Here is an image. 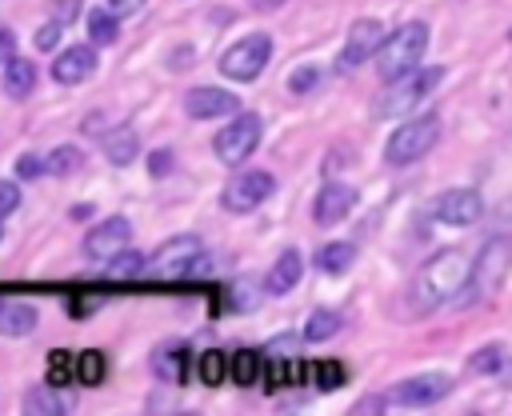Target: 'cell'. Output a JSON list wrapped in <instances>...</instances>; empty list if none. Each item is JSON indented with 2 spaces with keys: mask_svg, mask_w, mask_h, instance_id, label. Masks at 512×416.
I'll return each instance as SVG.
<instances>
[{
  "mask_svg": "<svg viewBox=\"0 0 512 416\" xmlns=\"http://www.w3.org/2000/svg\"><path fill=\"white\" fill-rule=\"evenodd\" d=\"M472 284V260L460 252V248H444L436 256H428L416 276H412V288H408V300L416 312H436L440 304L448 300H460Z\"/></svg>",
  "mask_w": 512,
  "mask_h": 416,
  "instance_id": "obj_1",
  "label": "cell"
},
{
  "mask_svg": "<svg viewBox=\"0 0 512 416\" xmlns=\"http://www.w3.org/2000/svg\"><path fill=\"white\" fill-rule=\"evenodd\" d=\"M36 320H40L36 304L8 300V304L0 308V336H28V332L36 328Z\"/></svg>",
  "mask_w": 512,
  "mask_h": 416,
  "instance_id": "obj_20",
  "label": "cell"
},
{
  "mask_svg": "<svg viewBox=\"0 0 512 416\" xmlns=\"http://www.w3.org/2000/svg\"><path fill=\"white\" fill-rule=\"evenodd\" d=\"M108 376V360H104V352H96V348H84L80 356H76V380L80 384H100Z\"/></svg>",
  "mask_w": 512,
  "mask_h": 416,
  "instance_id": "obj_26",
  "label": "cell"
},
{
  "mask_svg": "<svg viewBox=\"0 0 512 416\" xmlns=\"http://www.w3.org/2000/svg\"><path fill=\"white\" fill-rule=\"evenodd\" d=\"M24 412H32V416H60V412H68V404L52 392V384H40V388H32L24 396Z\"/></svg>",
  "mask_w": 512,
  "mask_h": 416,
  "instance_id": "obj_23",
  "label": "cell"
},
{
  "mask_svg": "<svg viewBox=\"0 0 512 416\" xmlns=\"http://www.w3.org/2000/svg\"><path fill=\"white\" fill-rule=\"evenodd\" d=\"M88 212H92V204H76V208H72V216H76V220H84Z\"/></svg>",
  "mask_w": 512,
  "mask_h": 416,
  "instance_id": "obj_44",
  "label": "cell"
},
{
  "mask_svg": "<svg viewBox=\"0 0 512 416\" xmlns=\"http://www.w3.org/2000/svg\"><path fill=\"white\" fill-rule=\"evenodd\" d=\"M48 364H52V384L68 380V376H72V368H76V360H72L68 352H52V356H48Z\"/></svg>",
  "mask_w": 512,
  "mask_h": 416,
  "instance_id": "obj_36",
  "label": "cell"
},
{
  "mask_svg": "<svg viewBox=\"0 0 512 416\" xmlns=\"http://www.w3.org/2000/svg\"><path fill=\"white\" fill-rule=\"evenodd\" d=\"M260 132H264V120L256 116V112H236L224 128H220V136L212 140L216 144V156L224 160V164H244L252 152H256V144H260Z\"/></svg>",
  "mask_w": 512,
  "mask_h": 416,
  "instance_id": "obj_7",
  "label": "cell"
},
{
  "mask_svg": "<svg viewBox=\"0 0 512 416\" xmlns=\"http://www.w3.org/2000/svg\"><path fill=\"white\" fill-rule=\"evenodd\" d=\"M184 112L192 120H216V116H236L240 112V100L236 92H224V88H192L184 96Z\"/></svg>",
  "mask_w": 512,
  "mask_h": 416,
  "instance_id": "obj_14",
  "label": "cell"
},
{
  "mask_svg": "<svg viewBox=\"0 0 512 416\" xmlns=\"http://www.w3.org/2000/svg\"><path fill=\"white\" fill-rule=\"evenodd\" d=\"M32 84H36V64H32V60H20V56H12V60L4 64V76H0V88H4V96H12V100H24V96L32 92Z\"/></svg>",
  "mask_w": 512,
  "mask_h": 416,
  "instance_id": "obj_19",
  "label": "cell"
},
{
  "mask_svg": "<svg viewBox=\"0 0 512 416\" xmlns=\"http://www.w3.org/2000/svg\"><path fill=\"white\" fill-rule=\"evenodd\" d=\"M284 0H252V8H280Z\"/></svg>",
  "mask_w": 512,
  "mask_h": 416,
  "instance_id": "obj_45",
  "label": "cell"
},
{
  "mask_svg": "<svg viewBox=\"0 0 512 416\" xmlns=\"http://www.w3.org/2000/svg\"><path fill=\"white\" fill-rule=\"evenodd\" d=\"M200 380L204 384H220L224 380V372H228V364H224V352H216V348H208V352H200Z\"/></svg>",
  "mask_w": 512,
  "mask_h": 416,
  "instance_id": "obj_31",
  "label": "cell"
},
{
  "mask_svg": "<svg viewBox=\"0 0 512 416\" xmlns=\"http://www.w3.org/2000/svg\"><path fill=\"white\" fill-rule=\"evenodd\" d=\"M84 132H104V116H88L84 120Z\"/></svg>",
  "mask_w": 512,
  "mask_h": 416,
  "instance_id": "obj_42",
  "label": "cell"
},
{
  "mask_svg": "<svg viewBox=\"0 0 512 416\" xmlns=\"http://www.w3.org/2000/svg\"><path fill=\"white\" fill-rule=\"evenodd\" d=\"M108 8H112L116 16H136V12L144 8V0H108Z\"/></svg>",
  "mask_w": 512,
  "mask_h": 416,
  "instance_id": "obj_40",
  "label": "cell"
},
{
  "mask_svg": "<svg viewBox=\"0 0 512 416\" xmlns=\"http://www.w3.org/2000/svg\"><path fill=\"white\" fill-rule=\"evenodd\" d=\"M452 392V376L444 372H420V376H408L392 388V400L404 404V408H428L436 400H444Z\"/></svg>",
  "mask_w": 512,
  "mask_h": 416,
  "instance_id": "obj_12",
  "label": "cell"
},
{
  "mask_svg": "<svg viewBox=\"0 0 512 416\" xmlns=\"http://www.w3.org/2000/svg\"><path fill=\"white\" fill-rule=\"evenodd\" d=\"M76 8H80V0H56V4H52V20H56V24H68V20L76 16Z\"/></svg>",
  "mask_w": 512,
  "mask_h": 416,
  "instance_id": "obj_37",
  "label": "cell"
},
{
  "mask_svg": "<svg viewBox=\"0 0 512 416\" xmlns=\"http://www.w3.org/2000/svg\"><path fill=\"white\" fill-rule=\"evenodd\" d=\"M120 16L112 12V8H92L88 12V40L96 44V48H104V44H112L116 40V32H120V24H116Z\"/></svg>",
  "mask_w": 512,
  "mask_h": 416,
  "instance_id": "obj_22",
  "label": "cell"
},
{
  "mask_svg": "<svg viewBox=\"0 0 512 416\" xmlns=\"http://www.w3.org/2000/svg\"><path fill=\"white\" fill-rule=\"evenodd\" d=\"M436 140H440V120H436V116L404 120V124L388 136V144H384V160L396 164V168L416 164V160H424V156L436 148Z\"/></svg>",
  "mask_w": 512,
  "mask_h": 416,
  "instance_id": "obj_4",
  "label": "cell"
},
{
  "mask_svg": "<svg viewBox=\"0 0 512 416\" xmlns=\"http://www.w3.org/2000/svg\"><path fill=\"white\" fill-rule=\"evenodd\" d=\"M80 164H84V152L76 144H60V148L48 152V172L52 176H72V172H80Z\"/></svg>",
  "mask_w": 512,
  "mask_h": 416,
  "instance_id": "obj_28",
  "label": "cell"
},
{
  "mask_svg": "<svg viewBox=\"0 0 512 416\" xmlns=\"http://www.w3.org/2000/svg\"><path fill=\"white\" fill-rule=\"evenodd\" d=\"M44 168H48V156H36V152L16 156V176H20V180H36Z\"/></svg>",
  "mask_w": 512,
  "mask_h": 416,
  "instance_id": "obj_32",
  "label": "cell"
},
{
  "mask_svg": "<svg viewBox=\"0 0 512 416\" xmlns=\"http://www.w3.org/2000/svg\"><path fill=\"white\" fill-rule=\"evenodd\" d=\"M352 260H356V244H348V240H332V244H324V248L316 252V268L328 272V276L348 272Z\"/></svg>",
  "mask_w": 512,
  "mask_h": 416,
  "instance_id": "obj_21",
  "label": "cell"
},
{
  "mask_svg": "<svg viewBox=\"0 0 512 416\" xmlns=\"http://www.w3.org/2000/svg\"><path fill=\"white\" fill-rule=\"evenodd\" d=\"M104 156H108V164H116V168H128L136 156H140V136L132 132V128H112V132H104Z\"/></svg>",
  "mask_w": 512,
  "mask_h": 416,
  "instance_id": "obj_18",
  "label": "cell"
},
{
  "mask_svg": "<svg viewBox=\"0 0 512 416\" xmlns=\"http://www.w3.org/2000/svg\"><path fill=\"white\" fill-rule=\"evenodd\" d=\"M356 208V188H348V184H324L320 192H316V204H312V220L320 224V228H332V224H340L348 212Z\"/></svg>",
  "mask_w": 512,
  "mask_h": 416,
  "instance_id": "obj_15",
  "label": "cell"
},
{
  "mask_svg": "<svg viewBox=\"0 0 512 416\" xmlns=\"http://www.w3.org/2000/svg\"><path fill=\"white\" fill-rule=\"evenodd\" d=\"M316 80H320V68H316V64H304V68H296V72L288 76V88H292V92H312Z\"/></svg>",
  "mask_w": 512,
  "mask_h": 416,
  "instance_id": "obj_33",
  "label": "cell"
},
{
  "mask_svg": "<svg viewBox=\"0 0 512 416\" xmlns=\"http://www.w3.org/2000/svg\"><path fill=\"white\" fill-rule=\"evenodd\" d=\"M300 272H304V260H300V252H296V248L280 252V256H276V264H272V272H268V292H272V296H284V292H292V288L300 284Z\"/></svg>",
  "mask_w": 512,
  "mask_h": 416,
  "instance_id": "obj_17",
  "label": "cell"
},
{
  "mask_svg": "<svg viewBox=\"0 0 512 416\" xmlns=\"http://www.w3.org/2000/svg\"><path fill=\"white\" fill-rule=\"evenodd\" d=\"M340 312H332V308H316L312 316H308V324H304V340H332L336 332H340Z\"/></svg>",
  "mask_w": 512,
  "mask_h": 416,
  "instance_id": "obj_25",
  "label": "cell"
},
{
  "mask_svg": "<svg viewBox=\"0 0 512 416\" xmlns=\"http://www.w3.org/2000/svg\"><path fill=\"white\" fill-rule=\"evenodd\" d=\"M0 308H4V304H0Z\"/></svg>",
  "mask_w": 512,
  "mask_h": 416,
  "instance_id": "obj_47",
  "label": "cell"
},
{
  "mask_svg": "<svg viewBox=\"0 0 512 416\" xmlns=\"http://www.w3.org/2000/svg\"><path fill=\"white\" fill-rule=\"evenodd\" d=\"M200 252H204V244H200V236H172V240H164L152 256H148V268H144V276H156V280H176V276H188L192 272V264L200 260Z\"/></svg>",
  "mask_w": 512,
  "mask_h": 416,
  "instance_id": "obj_8",
  "label": "cell"
},
{
  "mask_svg": "<svg viewBox=\"0 0 512 416\" xmlns=\"http://www.w3.org/2000/svg\"><path fill=\"white\" fill-rule=\"evenodd\" d=\"M156 372H160L164 380H184V348H180V344L156 348Z\"/></svg>",
  "mask_w": 512,
  "mask_h": 416,
  "instance_id": "obj_29",
  "label": "cell"
},
{
  "mask_svg": "<svg viewBox=\"0 0 512 416\" xmlns=\"http://www.w3.org/2000/svg\"><path fill=\"white\" fill-rule=\"evenodd\" d=\"M0 240H4V228H0Z\"/></svg>",
  "mask_w": 512,
  "mask_h": 416,
  "instance_id": "obj_46",
  "label": "cell"
},
{
  "mask_svg": "<svg viewBox=\"0 0 512 416\" xmlns=\"http://www.w3.org/2000/svg\"><path fill=\"white\" fill-rule=\"evenodd\" d=\"M268 60H272V36L268 32H252V36H240L236 44H228L216 64H220V72L228 80L248 84L268 68Z\"/></svg>",
  "mask_w": 512,
  "mask_h": 416,
  "instance_id": "obj_6",
  "label": "cell"
},
{
  "mask_svg": "<svg viewBox=\"0 0 512 416\" xmlns=\"http://www.w3.org/2000/svg\"><path fill=\"white\" fill-rule=\"evenodd\" d=\"M92 72H96V48H88V44H68L52 60V80H60V84H80Z\"/></svg>",
  "mask_w": 512,
  "mask_h": 416,
  "instance_id": "obj_16",
  "label": "cell"
},
{
  "mask_svg": "<svg viewBox=\"0 0 512 416\" xmlns=\"http://www.w3.org/2000/svg\"><path fill=\"white\" fill-rule=\"evenodd\" d=\"M16 56V36L8 28H0V64H8Z\"/></svg>",
  "mask_w": 512,
  "mask_h": 416,
  "instance_id": "obj_39",
  "label": "cell"
},
{
  "mask_svg": "<svg viewBox=\"0 0 512 416\" xmlns=\"http://www.w3.org/2000/svg\"><path fill=\"white\" fill-rule=\"evenodd\" d=\"M444 80V68H412L400 80H388V88L376 100V116H404L416 112V104H424V96L436 92V84Z\"/></svg>",
  "mask_w": 512,
  "mask_h": 416,
  "instance_id": "obj_3",
  "label": "cell"
},
{
  "mask_svg": "<svg viewBox=\"0 0 512 416\" xmlns=\"http://www.w3.org/2000/svg\"><path fill=\"white\" fill-rule=\"evenodd\" d=\"M432 216L440 224H448V228H472L484 216V200H480L476 188H448V192L436 196Z\"/></svg>",
  "mask_w": 512,
  "mask_h": 416,
  "instance_id": "obj_10",
  "label": "cell"
},
{
  "mask_svg": "<svg viewBox=\"0 0 512 416\" xmlns=\"http://www.w3.org/2000/svg\"><path fill=\"white\" fill-rule=\"evenodd\" d=\"M424 48H428V24H424V20L400 24L392 36H384V44H380V52H376V72H380V80L388 84V80H400L404 72L420 68Z\"/></svg>",
  "mask_w": 512,
  "mask_h": 416,
  "instance_id": "obj_2",
  "label": "cell"
},
{
  "mask_svg": "<svg viewBox=\"0 0 512 416\" xmlns=\"http://www.w3.org/2000/svg\"><path fill=\"white\" fill-rule=\"evenodd\" d=\"M148 168H152V176H164V172H168V168H172V156H168V152H156V156H152V164H148Z\"/></svg>",
  "mask_w": 512,
  "mask_h": 416,
  "instance_id": "obj_41",
  "label": "cell"
},
{
  "mask_svg": "<svg viewBox=\"0 0 512 416\" xmlns=\"http://www.w3.org/2000/svg\"><path fill=\"white\" fill-rule=\"evenodd\" d=\"M508 268H512V240L508 236H488L484 248H480V256L472 260V284H468V292L460 300H484V296H492L504 284Z\"/></svg>",
  "mask_w": 512,
  "mask_h": 416,
  "instance_id": "obj_5",
  "label": "cell"
},
{
  "mask_svg": "<svg viewBox=\"0 0 512 416\" xmlns=\"http://www.w3.org/2000/svg\"><path fill=\"white\" fill-rule=\"evenodd\" d=\"M228 368H232V380H236V384H252V380L260 376V364H256V352H252V348H240V352L228 360Z\"/></svg>",
  "mask_w": 512,
  "mask_h": 416,
  "instance_id": "obj_30",
  "label": "cell"
},
{
  "mask_svg": "<svg viewBox=\"0 0 512 416\" xmlns=\"http://www.w3.org/2000/svg\"><path fill=\"white\" fill-rule=\"evenodd\" d=\"M468 364H472V372H480V376H496V372L512 368V356H508L500 344H488V348H480Z\"/></svg>",
  "mask_w": 512,
  "mask_h": 416,
  "instance_id": "obj_27",
  "label": "cell"
},
{
  "mask_svg": "<svg viewBox=\"0 0 512 416\" xmlns=\"http://www.w3.org/2000/svg\"><path fill=\"white\" fill-rule=\"evenodd\" d=\"M60 28H64V24H56V20H52V24H44V28L36 32V44H40V48H52V44H56V36H60Z\"/></svg>",
  "mask_w": 512,
  "mask_h": 416,
  "instance_id": "obj_38",
  "label": "cell"
},
{
  "mask_svg": "<svg viewBox=\"0 0 512 416\" xmlns=\"http://www.w3.org/2000/svg\"><path fill=\"white\" fill-rule=\"evenodd\" d=\"M380 44H384V24H380V20H372V16L356 20V24L348 28L344 52L336 56V68H340V72H352V68H360L368 56H376V52H380Z\"/></svg>",
  "mask_w": 512,
  "mask_h": 416,
  "instance_id": "obj_11",
  "label": "cell"
},
{
  "mask_svg": "<svg viewBox=\"0 0 512 416\" xmlns=\"http://www.w3.org/2000/svg\"><path fill=\"white\" fill-rule=\"evenodd\" d=\"M16 208H20V188L12 180H0V220L12 216Z\"/></svg>",
  "mask_w": 512,
  "mask_h": 416,
  "instance_id": "obj_35",
  "label": "cell"
},
{
  "mask_svg": "<svg viewBox=\"0 0 512 416\" xmlns=\"http://www.w3.org/2000/svg\"><path fill=\"white\" fill-rule=\"evenodd\" d=\"M128 240H132V224H128L124 216H108V220H100V224L84 236V256H88V260H112L116 252L128 248Z\"/></svg>",
  "mask_w": 512,
  "mask_h": 416,
  "instance_id": "obj_13",
  "label": "cell"
},
{
  "mask_svg": "<svg viewBox=\"0 0 512 416\" xmlns=\"http://www.w3.org/2000/svg\"><path fill=\"white\" fill-rule=\"evenodd\" d=\"M276 192V180H272V172H236L228 184H224V192H220V208H228V212H252V208H260L268 196Z\"/></svg>",
  "mask_w": 512,
  "mask_h": 416,
  "instance_id": "obj_9",
  "label": "cell"
},
{
  "mask_svg": "<svg viewBox=\"0 0 512 416\" xmlns=\"http://www.w3.org/2000/svg\"><path fill=\"white\" fill-rule=\"evenodd\" d=\"M316 384H320V388H336V384H344V368H340L336 360L316 364Z\"/></svg>",
  "mask_w": 512,
  "mask_h": 416,
  "instance_id": "obj_34",
  "label": "cell"
},
{
  "mask_svg": "<svg viewBox=\"0 0 512 416\" xmlns=\"http://www.w3.org/2000/svg\"><path fill=\"white\" fill-rule=\"evenodd\" d=\"M144 268H148V260L140 252L124 248V252H116L108 260V280H136V276H144Z\"/></svg>",
  "mask_w": 512,
  "mask_h": 416,
  "instance_id": "obj_24",
  "label": "cell"
},
{
  "mask_svg": "<svg viewBox=\"0 0 512 416\" xmlns=\"http://www.w3.org/2000/svg\"><path fill=\"white\" fill-rule=\"evenodd\" d=\"M376 408H384V404H380V396H368V404H356L352 412H376Z\"/></svg>",
  "mask_w": 512,
  "mask_h": 416,
  "instance_id": "obj_43",
  "label": "cell"
}]
</instances>
